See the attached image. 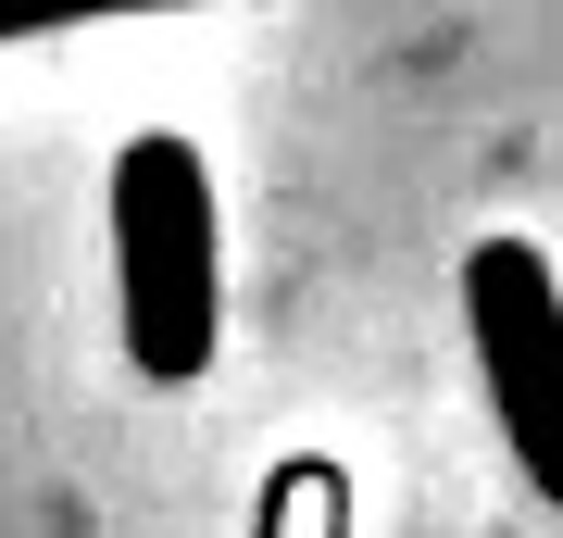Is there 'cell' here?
<instances>
[{"label":"cell","mask_w":563,"mask_h":538,"mask_svg":"<svg viewBox=\"0 0 563 538\" xmlns=\"http://www.w3.org/2000/svg\"><path fill=\"white\" fill-rule=\"evenodd\" d=\"M113 288H125V363L151 388H188L225 326V213L213 163L163 125L113 151Z\"/></svg>","instance_id":"1"},{"label":"cell","mask_w":563,"mask_h":538,"mask_svg":"<svg viewBox=\"0 0 563 538\" xmlns=\"http://www.w3.org/2000/svg\"><path fill=\"white\" fill-rule=\"evenodd\" d=\"M463 339H476V376H488L514 476L539 501H563V276L539 263V239H476L463 251Z\"/></svg>","instance_id":"2"},{"label":"cell","mask_w":563,"mask_h":538,"mask_svg":"<svg viewBox=\"0 0 563 538\" xmlns=\"http://www.w3.org/2000/svg\"><path fill=\"white\" fill-rule=\"evenodd\" d=\"M113 13H201V0H0V39H51V25H113Z\"/></svg>","instance_id":"3"}]
</instances>
